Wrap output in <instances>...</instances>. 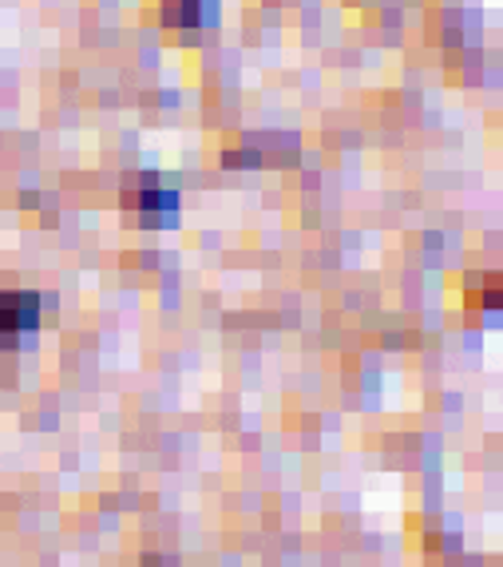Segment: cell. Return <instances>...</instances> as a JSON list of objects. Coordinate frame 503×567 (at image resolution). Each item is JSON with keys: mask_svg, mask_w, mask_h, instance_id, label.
Here are the masks:
<instances>
[{"mask_svg": "<svg viewBox=\"0 0 503 567\" xmlns=\"http://www.w3.org/2000/svg\"><path fill=\"white\" fill-rule=\"evenodd\" d=\"M40 326V302L36 294H4L0 298V334H32Z\"/></svg>", "mask_w": 503, "mask_h": 567, "instance_id": "1", "label": "cell"}, {"mask_svg": "<svg viewBox=\"0 0 503 567\" xmlns=\"http://www.w3.org/2000/svg\"><path fill=\"white\" fill-rule=\"evenodd\" d=\"M128 203L139 215H147L151 222L175 215V195H171V190L163 187V179H155V175H143V179L135 183V195H128Z\"/></svg>", "mask_w": 503, "mask_h": 567, "instance_id": "2", "label": "cell"}, {"mask_svg": "<svg viewBox=\"0 0 503 567\" xmlns=\"http://www.w3.org/2000/svg\"><path fill=\"white\" fill-rule=\"evenodd\" d=\"M215 4V0H163V24H175V29H198L207 21L203 9Z\"/></svg>", "mask_w": 503, "mask_h": 567, "instance_id": "3", "label": "cell"}]
</instances>
